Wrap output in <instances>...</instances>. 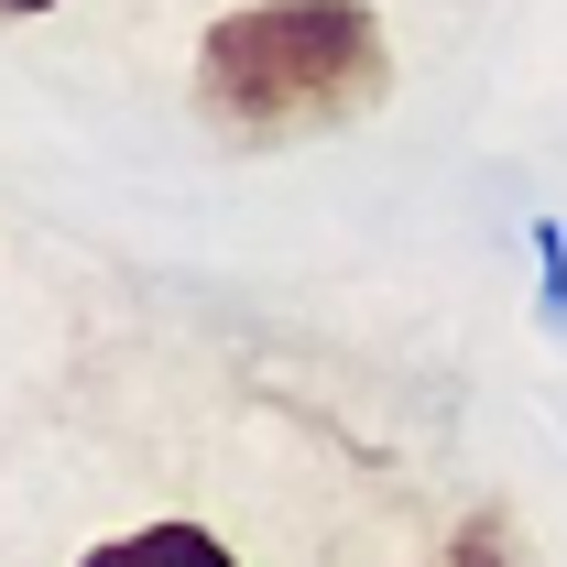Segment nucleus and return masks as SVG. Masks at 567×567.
I'll return each instance as SVG.
<instances>
[{
	"mask_svg": "<svg viewBox=\"0 0 567 567\" xmlns=\"http://www.w3.org/2000/svg\"><path fill=\"white\" fill-rule=\"evenodd\" d=\"M447 567H524V546H513V524H502V513H470V524H458V546H447Z\"/></svg>",
	"mask_w": 567,
	"mask_h": 567,
	"instance_id": "4",
	"label": "nucleus"
},
{
	"mask_svg": "<svg viewBox=\"0 0 567 567\" xmlns=\"http://www.w3.org/2000/svg\"><path fill=\"white\" fill-rule=\"evenodd\" d=\"M76 567H240V557L218 546L208 524H175V513H164V524H132V535H110V546H87Z\"/></svg>",
	"mask_w": 567,
	"mask_h": 567,
	"instance_id": "2",
	"label": "nucleus"
},
{
	"mask_svg": "<svg viewBox=\"0 0 567 567\" xmlns=\"http://www.w3.org/2000/svg\"><path fill=\"white\" fill-rule=\"evenodd\" d=\"M524 251H535V317L546 339H567V218H524Z\"/></svg>",
	"mask_w": 567,
	"mask_h": 567,
	"instance_id": "3",
	"label": "nucleus"
},
{
	"mask_svg": "<svg viewBox=\"0 0 567 567\" xmlns=\"http://www.w3.org/2000/svg\"><path fill=\"white\" fill-rule=\"evenodd\" d=\"M382 99H393V33L371 0H240L197 33V110L251 153L350 132Z\"/></svg>",
	"mask_w": 567,
	"mask_h": 567,
	"instance_id": "1",
	"label": "nucleus"
},
{
	"mask_svg": "<svg viewBox=\"0 0 567 567\" xmlns=\"http://www.w3.org/2000/svg\"><path fill=\"white\" fill-rule=\"evenodd\" d=\"M33 11H66V0H0V22H33Z\"/></svg>",
	"mask_w": 567,
	"mask_h": 567,
	"instance_id": "5",
	"label": "nucleus"
}]
</instances>
